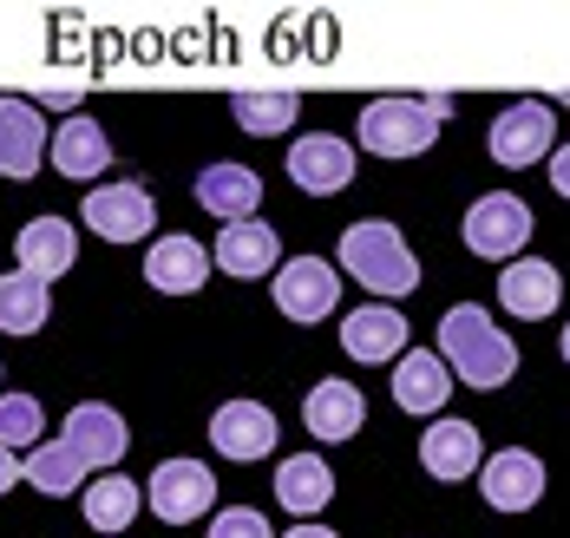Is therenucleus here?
Wrapping results in <instances>:
<instances>
[{"label":"nucleus","mask_w":570,"mask_h":538,"mask_svg":"<svg viewBox=\"0 0 570 538\" xmlns=\"http://www.w3.org/2000/svg\"><path fill=\"white\" fill-rule=\"evenodd\" d=\"M288 538H335V532H328V526H295Z\"/></svg>","instance_id":"34"},{"label":"nucleus","mask_w":570,"mask_h":538,"mask_svg":"<svg viewBox=\"0 0 570 538\" xmlns=\"http://www.w3.org/2000/svg\"><path fill=\"white\" fill-rule=\"evenodd\" d=\"M112 165V138L99 131V119H66L53 131V172L59 178H72V184H86V178H99Z\"/></svg>","instance_id":"24"},{"label":"nucleus","mask_w":570,"mask_h":538,"mask_svg":"<svg viewBox=\"0 0 570 538\" xmlns=\"http://www.w3.org/2000/svg\"><path fill=\"white\" fill-rule=\"evenodd\" d=\"M53 151V131L33 99H0V178H33Z\"/></svg>","instance_id":"11"},{"label":"nucleus","mask_w":570,"mask_h":538,"mask_svg":"<svg viewBox=\"0 0 570 538\" xmlns=\"http://www.w3.org/2000/svg\"><path fill=\"white\" fill-rule=\"evenodd\" d=\"M47 315H53V290L47 283H33V276H0V329L7 335H33V329H47Z\"/></svg>","instance_id":"25"},{"label":"nucleus","mask_w":570,"mask_h":538,"mask_svg":"<svg viewBox=\"0 0 570 538\" xmlns=\"http://www.w3.org/2000/svg\"><path fill=\"white\" fill-rule=\"evenodd\" d=\"M440 361H446V374H459L465 388H485V394L518 374L512 335H499V322L485 309H472V302L440 315Z\"/></svg>","instance_id":"1"},{"label":"nucleus","mask_w":570,"mask_h":538,"mask_svg":"<svg viewBox=\"0 0 570 538\" xmlns=\"http://www.w3.org/2000/svg\"><path fill=\"white\" fill-rule=\"evenodd\" d=\"M229 113L243 131H288L295 125V92H243L229 99Z\"/></svg>","instance_id":"28"},{"label":"nucleus","mask_w":570,"mask_h":538,"mask_svg":"<svg viewBox=\"0 0 570 538\" xmlns=\"http://www.w3.org/2000/svg\"><path fill=\"white\" fill-rule=\"evenodd\" d=\"M210 270H217V263L204 256L197 237H158L151 256H145V283H151L158 296H197Z\"/></svg>","instance_id":"18"},{"label":"nucleus","mask_w":570,"mask_h":538,"mask_svg":"<svg viewBox=\"0 0 570 538\" xmlns=\"http://www.w3.org/2000/svg\"><path fill=\"white\" fill-rule=\"evenodd\" d=\"M40 433H47V414H40L33 394H0V447L7 453L13 447H40Z\"/></svg>","instance_id":"29"},{"label":"nucleus","mask_w":570,"mask_h":538,"mask_svg":"<svg viewBox=\"0 0 570 538\" xmlns=\"http://www.w3.org/2000/svg\"><path fill=\"white\" fill-rule=\"evenodd\" d=\"M210 447L229 460H263V453H276V414L263 401H224L210 414Z\"/></svg>","instance_id":"14"},{"label":"nucleus","mask_w":570,"mask_h":538,"mask_svg":"<svg viewBox=\"0 0 570 538\" xmlns=\"http://www.w3.org/2000/svg\"><path fill=\"white\" fill-rule=\"evenodd\" d=\"M210 538H276V532H269V519H263L256 506H224V512L210 519Z\"/></svg>","instance_id":"30"},{"label":"nucleus","mask_w":570,"mask_h":538,"mask_svg":"<svg viewBox=\"0 0 570 538\" xmlns=\"http://www.w3.org/2000/svg\"><path fill=\"white\" fill-rule=\"evenodd\" d=\"M138 499H145V486H131L125 473H106L99 486H86V526L92 532H125L138 519Z\"/></svg>","instance_id":"27"},{"label":"nucleus","mask_w":570,"mask_h":538,"mask_svg":"<svg viewBox=\"0 0 570 538\" xmlns=\"http://www.w3.org/2000/svg\"><path fill=\"white\" fill-rule=\"evenodd\" d=\"M13 479H20V453H7V447H0V492H7Z\"/></svg>","instance_id":"33"},{"label":"nucleus","mask_w":570,"mask_h":538,"mask_svg":"<svg viewBox=\"0 0 570 538\" xmlns=\"http://www.w3.org/2000/svg\"><path fill=\"white\" fill-rule=\"evenodd\" d=\"M47 106L66 113V119H79V92H72V86H53V92H47Z\"/></svg>","instance_id":"32"},{"label":"nucleus","mask_w":570,"mask_h":538,"mask_svg":"<svg viewBox=\"0 0 570 538\" xmlns=\"http://www.w3.org/2000/svg\"><path fill=\"white\" fill-rule=\"evenodd\" d=\"M210 263H217L224 276H243V283H256V276L283 270V237H276L263 217L224 224V237H217V250H210Z\"/></svg>","instance_id":"13"},{"label":"nucleus","mask_w":570,"mask_h":538,"mask_svg":"<svg viewBox=\"0 0 570 538\" xmlns=\"http://www.w3.org/2000/svg\"><path fill=\"white\" fill-rule=\"evenodd\" d=\"M328 499H335V467H328L322 453H288L283 467H276V506H288L302 526H308Z\"/></svg>","instance_id":"23"},{"label":"nucleus","mask_w":570,"mask_h":538,"mask_svg":"<svg viewBox=\"0 0 570 538\" xmlns=\"http://www.w3.org/2000/svg\"><path fill=\"white\" fill-rule=\"evenodd\" d=\"M197 204H204V211H217L224 224H243V217H256V204H263V178H256L249 165L217 158V165H204V172H197Z\"/></svg>","instance_id":"21"},{"label":"nucleus","mask_w":570,"mask_h":538,"mask_svg":"<svg viewBox=\"0 0 570 538\" xmlns=\"http://www.w3.org/2000/svg\"><path fill=\"white\" fill-rule=\"evenodd\" d=\"M145 499L165 526H190V519H204V506H217V479L204 460H165L145 486Z\"/></svg>","instance_id":"7"},{"label":"nucleus","mask_w":570,"mask_h":538,"mask_svg":"<svg viewBox=\"0 0 570 538\" xmlns=\"http://www.w3.org/2000/svg\"><path fill=\"white\" fill-rule=\"evenodd\" d=\"M406 349V322H400L394 302H367L342 322V355L354 361H400Z\"/></svg>","instance_id":"22"},{"label":"nucleus","mask_w":570,"mask_h":538,"mask_svg":"<svg viewBox=\"0 0 570 538\" xmlns=\"http://www.w3.org/2000/svg\"><path fill=\"white\" fill-rule=\"evenodd\" d=\"M544 460L538 453H524V447H505V453H492L485 467H479V492H485V506H499V512H531L538 499H544Z\"/></svg>","instance_id":"9"},{"label":"nucleus","mask_w":570,"mask_h":538,"mask_svg":"<svg viewBox=\"0 0 570 538\" xmlns=\"http://www.w3.org/2000/svg\"><path fill=\"white\" fill-rule=\"evenodd\" d=\"M20 479H33L47 499H66V492H79V479H86V460H79L66 440H40V447L20 460Z\"/></svg>","instance_id":"26"},{"label":"nucleus","mask_w":570,"mask_h":538,"mask_svg":"<svg viewBox=\"0 0 570 538\" xmlns=\"http://www.w3.org/2000/svg\"><path fill=\"white\" fill-rule=\"evenodd\" d=\"M558 296H564V283H558V263H544V256H518L499 270V302L518 322H544L558 309Z\"/></svg>","instance_id":"16"},{"label":"nucleus","mask_w":570,"mask_h":538,"mask_svg":"<svg viewBox=\"0 0 570 538\" xmlns=\"http://www.w3.org/2000/svg\"><path fill=\"white\" fill-rule=\"evenodd\" d=\"M446 394H453V374H446V361L440 349H413V355L394 361V401L406 414H440L446 408Z\"/></svg>","instance_id":"20"},{"label":"nucleus","mask_w":570,"mask_h":538,"mask_svg":"<svg viewBox=\"0 0 570 538\" xmlns=\"http://www.w3.org/2000/svg\"><path fill=\"white\" fill-rule=\"evenodd\" d=\"M551 138H558L551 106H544V99H518V106H505V113L492 119V158H499L505 172H524V165L551 158Z\"/></svg>","instance_id":"6"},{"label":"nucleus","mask_w":570,"mask_h":538,"mask_svg":"<svg viewBox=\"0 0 570 538\" xmlns=\"http://www.w3.org/2000/svg\"><path fill=\"white\" fill-rule=\"evenodd\" d=\"M59 440L86 460V473H92V467H118V460L131 453V427H125V414L106 408V401H79V408L66 414V433H59Z\"/></svg>","instance_id":"10"},{"label":"nucleus","mask_w":570,"mask_h":538,"mask_svg":"<svg viewBox=\"0 0 570 538\" xmlns=\"http://www.w3.org/2000/svg\"><path fill=\"white\" fill-rule=\"evenodd\" d=\"M335 296H342V270L322 263V256H295L276 270V309L288 322H322L335 315Z\"/></svg>","instance_id":"8"},{"label":"nucleus","mask_w":570,"mask_h":538,"mask_svg":"<svg viewBox=\"0 0 570 538\" xmlns=\"http://www.w3.org/2000/svg\"><path fill=\"white\" fill-rule=\"evenodd\" d=\"M342 270L361 290H374V296H413V290H420V256H413V243L400 237L387 217L347 224L342 231Z\"/></svg>","instance_id":"2"},{"label":"nucleus","mask_w":570,"mask_h":538,"mask_svg":"<svg viewBox=\"0 0 570 538\" xmlns=\"http://www.w3.org/2000/svg\"><path fill=\"white\" fill-rule=\"evenodd\" d=\"M551 190L570 204V145H558V151H551Z\"/></svg>","instance_id":"31"},{"label":"nucleus","mask_w":570,"mask_h":538,"mask_svg":"<svg viewBox=\"0 0 570 538\" xmlns=\"http://www.w3.org/2000/svg\"><path fill=\"white\" fill-rule=\"evenodd\" d=\"M288 178L302 184L308 197H335L347 178H354V145L335 138V131H308L288 145Z\"/></svg>","instance_id":"12"},{"label":"nucleus","mask_w":570,"mask_h":538,"mask_svg":"<svg viewBox=\"0 0 570 538\" xmlns=\"http://www.w3.org/2000/svg\"><path fill=\"white\" fill-rule=\"evenodd\" d=\"M440 113H433V99H367L361 106V151H374V158H420V151H433V138H440Z\"/></svg>","instance_id":"3"},{"label":"nucleus","mask_w":570,"mask_h":538,"mask_svg":"<svg viewBox=\"0 0 570 538\" xmlns=\"http://www.w3.org/2000/svg\"><path fill=\"white\" fill-rule=\"evenodd\" d=\"M361 420H367L361 388H354V381H335V374H328V381H315V388H308V401H302V427H308L315 440H328V447H335V440H354V433H361Z\"/></svg>","instance_id":"17"},{"label":"nucleus","mask_w":570,"mask_h":538,"mask_svg":"<svg viewBox=\"0 0 570 538\" xmlns=\"http://www.w3.org/2000/svg\"><path fill=\"white\" fill-rule=\"evenodd\" d=\"M420 467L433 479H472L485 467V447H479V427L472 420H433L426 427V440H420Z\"/></svg>","instance_id":"19"},{"label":"nucleus","mask_w":570,"mask_h":538,"mask_svg":"<svg viewBox=\"0 0 570 538\" xmlns=\"http://www.w3.org/2000/svg\"><path fill=\"white\" fill-rule=\"evenodd\" d=\"M13 256H20V276H33V283H47V290H53L59 276L72 270V256H79L72 224H66V217H33V224H20Z\"/></svg>","instance_id":"15"},{"label":"nucleus","mask_w":570,"mask_h":538,"mask_svg":"<svg viewBox=\"0 0 570 538\" xmlns=\"http://www.w3.org/2000/svg\"><path fill=\"white\" fill-rule=\"evenodd\" d=\"M459 237H465L472 256H485V263H518V250L531 243V211H524V197H512V190H485L465 211Z\"/></svg>","instance_id":"4"},{"label":"nucleus","mask_w":570,"mask_h":538,"mask_svg":"<svg viewBox=\"0 0 570 538\" xmlns=\"http://www.w3.org/2000/svg\"><path fill=\"white\" fill-rule=\"evenodd\" d=\"M79 217L106 243H138V237H151V224H158V197L145 184H99V190H86Z\"/></svg>","instance_id":"5"}]
</instances>
